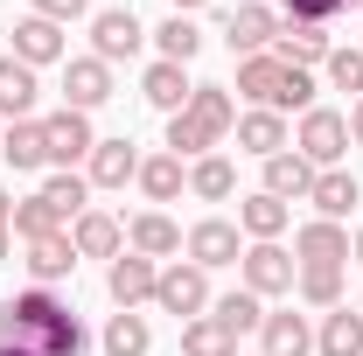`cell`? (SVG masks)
<instances>
[{
  "label": "cell",
  "mask_w": 363,
  "mask_h": 356,
  "mask_svg": "<svg viewBox=\"0 0 363 356\" xmlns=\"http://www.w3.org/2000/svg\"><path fill=\"white\" fill-rule=\"evenodd\" d=\"M0 356H84V321L49 287L0 301Z\"/></svg>",
  "instance_id": "cell-1"
},
{
  "label": "cell",
  "mask_w": 363,
  "mask_h": 356,
  "mask_svg": "<svg viewBox=\"0 0 363 356\" xmlns=\"http://www.w3.org/2000/svg\"><path fill=\"white\" fill-rule=\"evenodd\" d=\"M308 168H342V154H350V119L342 112H328V105H315V112H301V147H294Z\"/></svg>",
  "instance_id": "cell-2"
},
{
  "label": "cell",
  "mask_w": 363,
  "mask_h": 356,
  "mask_svg": "<svg viewBox=\"0 0 363 356\" xmlns=\"http://www.w3.org/2000/svg\"><path fill=\"white\" fill-rule=\"evenodd\" d=\"M154 301H161V314H175V321H196V314L210 308V272L196 266H161V279H154Z\"/></svg>",
  "instance_id": "cell-3"
},
{
  "label": "cell",
  "mask_w": 363,
  "mask_h": 356,
  "mask_svg": "<svg viewBox=\"0 0 363 356\" xmlns=\"http://www.w3.org/2000/svg\"><path fill=\"white\" fill-rule=\"evenodd\" d=\"M105 98H112V63H98V56L63 63V105H70V112H91V105H105Z\"/></svg>",
  "instance_id": "cell-4"
},
{
  "label": "cell",
  "mask_w": 363,
  "mask_h": 356,
  "mask_svg": "<svg viewBox=\"0 0 363 356\" xmlns=\"http://www.w3.org/2000/svg\"><path fill=\"white\" fill-rule=\"evenodd\" d=\"M238 272H245V294H259V301L294 287V259H286L279 245H252V252L238 259Z\"/></svg>",
  "instance_id": "cell-5"
},
{
  "label": "cell",
  "mask_w": 363,
  "mask_h": 356,
  "mask_svg": "<svg viewBox=\"0 0 363 356\" xmlns=\"http://www.w3.org/2000/svg\"><path fill=\"white\" fill-rule=\"evenodd\" d=\"M91 43H98V63H119V56H133L147 43V28L133 21V7H105L98 21H91Z\"/></svg>",
  "instance_id": "cell-6"
},
{
  "label": "cell",
  "mask_w": 363,
  "mask_h": 356,
  "mask_svg": "<svg viewBox=\"0 0 363 356\" xmlns=\"http://www.w3.org/2000/svg\"><path fill=\"white\" fill-rule=\"evenodd\" d=\"M224 43L238 49V56H266V43H279V14H272V7H259V0H245V7L230 14Z\"/></svg>",
  "instance_id": "cell-7"
},
{
  "label": "cell",
  "mask_w": 363,
  "mask_h": 356,
  "mask_svg": "<svg viewBox=\"0 0 363 356\" xmlns=\"http://www.w3.org/2000/svg\"><path fill=\"white\" fill-rule=\"evenodd\" d=\"M43 133H49V161H56V168L91 161V147H98V140H91V119H84V112H70V105H63L56 119H43Z\"/></svg>",
  "instance_id": "cell-8"
},
{
  "label": "cell",
  "mask_w": 363,
  "mask_h": 356,
  "mask_svg": "<svg viewBox=\"0 0 363 356\" xmlns=\"http://www.w3.org/2000/svg\"><path fill=\"white\" fill-rule=\"evenodd\" d=\"M154 279H161V266H154V259H140V252H119L112 272H105V287H112V301H119V308L154 301Z\"/></svg>",
  "instance_id": "cell-9"
},
{
  "label": "cell",
  "mask_w": 363,
  "mask_h": 356,
  "mask_svg": "<svg viewBox=\"0 0 363 356\" xmlns=\"http://www.w3.org/2000/svg\"><path fill=\"white\" fill-rule=\"evenodd\" d=\"M294 252H301V266H342V259H350V230L328 223V217H315V223L294 230Z\"/></svg>",
  "instance_id": "cell-10"
},
{
  "label": "cell",
  "mask_w": 363,
  "mask_h": 356,
  "mask_svg": "<svg viewBox=\"0 0 363 356\" xmlns=\"http://www.w3.org/2000/svg\"><path fill=\"white\" fill-rule=\"evenodd\" d=\"M189 259L210 272V266H238L245 252H238V223H224V217H210V223H196L189 230Z\"/></svg>",
  "instance_id": "cell-11"
},
{
  "label": "cell",
  "mask_w": 363,
  "mask_h": 356,
  "mask_svg": "<svg viewBox=\"0 0 363 356\" xmlns=\"http://www.w3.org/2000/svg\"><path fill=\"white\" fill-rule=\"evenodd\" d=\"M70 245H77V259H119L126 230H119V217H105V210H84V217L70 223Z\"/></svg>",
  "instance_id": "cell-12"
},
{
  "label": "cell",
  "mask_w": 363,
  "mask_h": 356,
  "mask_svg": "<svg viewBox=\"0 0 363 356\" xmlns=\"http://www.w3.org/2000/svg\"><path fill=\"white\" fill-rule=\"evenodd\" d=\"M133 175H140L133 140H98V147H91V182H98V189H126Z\"/></svg>",
  "instance_id": "cell-13"
},
{
  "label": "cell",
  "mask_w": 363,
  "mask_h": 356,
  "mask_svg": "<svg viewBox=\"0 0 363 356\" xmlns=\"http://www.w3.org/2000/svg\"><path fill=\"white\" fill-rule=\"evenodd\" d=\"M189 119H196L210 140H224L230 126H238V105H230L224 84H196V91H189Z\"/></svg>",
  "instance_id": "cell-14"
},
{
  "label": "cell",
  "mask_w": 363,
  "mask_h": 356,
  "mask_svg": "<svg viewBox=\"0 0 363 356\" xmlns=\"http://www.w3.org/2000/svg\"><path fill=\"white\" fill-rule=\"evenodd\" d=\"M279 63H294V70L328 63V28H321V21H286V28H279Z\"/></svg>",
  "instance_id": "cell-15"
},
{
  "label": "cell",
  "mask_w": 363,
  "mask_h": 356,
  "mask_svg": "<svg viewBox=\"0 0 363 356\" xmlns=\"http://www.w3.org/2000/svg\"><path fill=\"white\" fill-rule=\"evenodd\" d=\"M238 147H245V154H259V161L286 154V119L266 112V105H259V112H245V119H238Z\"/></svg>",
  "instance_id": "cell-16"
},
{
  "label": "cell",
  "mask_w": 363,
  "mask_h": 356,
  "mask_svg": "<svg viewBox=\"0 0 363 356\" xmlns=\"http://www.w3.org/2000/svg\"><path fill=\"white\" fill-rule=\"evenodd\" d=\"M21 266H28L35 287H56V279H70V272H77V245H70V238H43V245H28V259H21Z\"/></svg>",
  "instance_id": "cell-17"
},
{
  "label": "cell",
  "mask_w": 363,
  "mask_h": 356,
  "mask_svg": "<svg viewBox=\"0 0 363 356\" xmlns=\"http://www.w3.org/2000/svg\"><path fill=\"white\" fill-rule=\"evenodd\" d=\"M315 350L321 356H363V314L357 308H328V314H321Z\"/></svg>",
  "instance_id": "cell-18"
},
{
  "label": "cell",
  "mask_w": 363,
  "mask_h": 356,
  "mask_svg": "<svg viewBox=\"0 0 363 356\" xmlns=\"http://www.w3.org/2000/svg\"><path fill=\"white\" fill-rule=\"evenodd\" d=\"M14 56H21L28 70H35V63H56V56H63V28L43 21V14H28V21L14 28Z\"/></svg>",
  "instance_id": "cell-19"
},
{
  "label": "cell",
  "mask_w": 363,
  "mask_h": 356,
  "mask_svg": "<svg viewBox=\"0 0 363 356\" xmlns=\"http://www.w3.org/2000/svg\"><path fill=\"white\" fill-rule=\"evenodd\" d=\"M308 203H315L328 223H342L350 210H357V175H342V168H321L315 189H308Z\"/></svg>",
  "instance_id": "cell-20"
},
{
  "label": "cell",
  "mask_w": 363,
  "mask_h": 356,
  "mask_svg": "<svg viewBox=\"0 0 363 356\" xmlns=\"http://www.w3.org/2000/svg\"><path fill=\"white\" fill-rule=\"evenodd\" d=\"M35 105V70L21 56H0V119H28Z\"/></svg>",
  "instance_id": "cell-21"
},
{
  "label": "cell",
  "mask_w": 363,
  "mask_h": 356,
  "mask_svg": "<svg viewBox=\"0 0 363 356\" xmlns=\"http://www.w3.org/2000/svg\"><path fill=\"white\" fill-rule=\"evenodd\" d=\"M0 154H7L14 168H43V161H49V133H43V119H14V126L0 133Z\"/></svg>",
  "instance_id": "cell-22"
},
{
  "label": "cell",
  "mask_w": 363,
  "mask_h": 356,
  "mask_svg": "<svg viewBox=\"0 0 363 356\" xmlns=\"http://www.w3.org/2000/svg\"><path fill=\"white\" fill-rule=\"evenodd\" d=\"M147 105H161V112H168V119H175V112H189V77H182V63H154V70H147Z\"/></svg>",
  "instance_id": "cell-23"
},
{
  "label": "cell",
  "mask_w": 363,
  "mask_h": 356,
  "mask_svg": "<svg viewBox=\"0 0 363 356\" xmlns=\"http://www.w3.org/2000/svg\"><path fill=\"white\" fill-rule=\"evenodd\" d=\"M182 356H238V335H230L217 314H196L182 328Z\"/></svg>",
  "instance_id": "cell-24"
},
{
  "label": "cell",
  "mask_w": 363,
  "mask_h": 356,
  "mask_svg": "<svg viewBox=\"0 0 363 356\" xmlns=\"http://www.w3.org/2000/svg\"><path fill=\"white\" fill-rule=\"evenodd\" d=\"M308 189H315V168H308L301 154H272L266 161V196L286 203V196H308Z\"/></svg>",
  "instance_id": "cell-25"
},
{
  "label": "cell",
  "mask_w": 363,
  "mask_h": 356,
  "mask_svg": "<svg viewBox=\"0 0 363 356\" xmlns=\"http://www.w3.org/2000/svg\"><path fill=\"white\" fill-rule=\"evenodd\" d=\"M133 252L140 259H168V252H182V230L161 210H147V217H133Z\"/></svg>",
  "instance_id": "cell-26"
},
{
  "label": "cell",
  "mask_w": 363,
  "mask_h": 356,
  "mask_svg": "<svg viewBox=\"0 0 363 356\" xmlns=\"http://www.w3.org/2000/svg\"><path fill=\"white\" fill-rule=\"evenodd\" d=\"M14 238H21V245H43V238H63V217L49 210L43 196H28V203H14Z\"/></svg>",
  "instance_id": "cell-27"
},
{
  "label": "cell",
  "mask_w": 363,
  "mask_h": 356,
  "mask_svg": "<svg viewBox=\"0 0 363 356\" xmlns=\"http://www.w3.org/2000/svg\"><path fill=\"white\" fill-rule=\"evenodd\" d=\"M308 350H315V335L301 314H266V356H308Z\"/></svg>",
  "instance_id": "cell-28"
},
{
  "label": "cell",
  "mask_w": 363,
  "mask_h": 356,
  "mask_svg": "<svg viewBox=\"0 0 363 356\" xmlns=\"http://www.w3.org/2000/svg\"><path fill=\"white\" fill-rule=\"evenodd\" d=\"M279 70H286L279 56H245V63H238V91H245L252 105H272V91H279Z\"/></svg>",
  "instance_id": "cell-29"
},
{
  "label": "cell",
  "mask_w": 363,
  "mask_h": 356,
  "mask_svg": "<svg viewBox=\"0 0 363 356\" xmlns=\"http://www.w3.org/2000/svg\"><path fill=\"white\" fill-rule=\"evenodd\" d=\"M133 182L147 189V196H154V203H175L189 175H182V161H175V154H154V161H140V175H133Z\"/></svg>",
  "instance_id": "cell-30"
},
{
  "label": "cell",
  "mask_w": 363,
  "mask_h": 356,
  "mask_svg": "<svg viewBox=\"0 0 363 356\" xmlns=\"http://www.w3.org/2000/svg\"><path fill=\"white\" fill-rule=\"evenodd\" d=\"M238 223H245V230H252L259 245H272V238L286 230V203H279V196H266V189H259V196H252V203L238 210Z\"/></svg>",
  "instance_id": "cell-31"
},
{
  "label": "cell",
  "mask_w": 363,
  "mask_h": 356,
  "mask_svg": "<svg viewBox=\"0 0 363 356\" xmlns=\"http://www.w3.org/2000/svg\"><path fill=\"white\" fill-rule=\"evenodd\" d=\"M147 314H133V308H119L112 314V328H105V356H147Z\"/></svg>",
  "instance_id": "cell-32"
},
{
  "label": "cell",
  "mask_w": 363,
  "mask_h": 356,
  "mask_svg": "<svg viewBox=\"0 0 363 356\" xmlns=\"http://www.w3.org/2000/svg\"><path fill=\"white\" fill-rule=\"evenodd\" d=\"M154 43H161V63H189V56L203 49V35H196V21H189V14H168V21L154 28Z\"/></svg>",
  "instance_id": "cell-33"
},
{
  "label": "cell",
  "mask_w": 363,
  "mask_h": 356,
  "mask_svg": "<svg viewBox=\"0 0 363 356\" xmlns=\"http://www.w3.org/2000/svg\"><path fill=\"white\" fill-rule=\"evenodd\" d=\"M84 196H91V182H84V175H70V168L43 182V203L56 210V217H84Z\"/></svg>",
  "instance_id": "cell-34"
},
{
  "label": "cell",
  "mask_w": 363,
  "mask_h": 356,
  "mask_svg": "<svg viewBox=\"0 0 363 356\" xmlns=\"http://www.w3.org/2000/svg\"><path fill=\"white\" fill-rule=\"evenodd\" d=\"M189 189H196L203 203H224L230 189H238V175H230V161H217V154H203V161L189 168Z\"/></svg>",
  "instance_id": "cell-35"
},
{
  "label": "cell",
  "mask_w": 363,
  "mask_h": 356,
  "mask_svg": "<svg viewBox=\"0 0 363 356\" xmlns=\"http://www.w3.org/2000/svg\"><path fill=\"white\" fill-rule=\"evenodd\" d=\"M301 301L308 308H342V266H301Z\"/></svg>",
  "instance_id": "cell-36"
},
{
  "label": "cell",
  "mask_w": 363,
  "mask_h": 356,
  "mask_svg": "<svg viewBox=\"0 0 363 356\" xmlns=\"http://www.w3.org/2000/svg\"><path fill=\"white\" fill-rule=\"evenodd\" d=\"M266 112H315V77L286 63V70H279V91H272V105H266Z\"/></svg>",
  "instance_id": "cell-37"
},
{
  "label": "cell",
  "mask_w": 363,
  "mask_h": 356,
  "mask_svg": "<svg viewBox=\"0 0 363 356\" xmlns=\"http://www.w3.org/2000/svg\"><path fill=\"white\" fill-rule=\"evenodd\" d=\"M217 321H224L230 335H245V328H266V308H259V294H245V287H238V294L217 301Z\"/></svg>",
  "instance_id": "cell-38"
},
{
  "label": "cell",
  "mask_w": 363,
  "mask_h": 356,
  "mask_svg": "<svg viewBox=\"0 0 363 356\" xmlns=\"http://www.w3.org/2000/svg\"><path fill=\"white\" fill-rule=\"evenodd\" d=\"M328 84L363 98V49H328Z\"/></svg>",
  "instance_id": "cell-39"
},
{
  "label": "cell",
  "mask_w": 363,
  "mask_h": 356,
  "mask_svg": "<svg viewBox=\"0 0 363 356\" xmlns=\"http://www.w3.org/2000/svg\"><path fill=\"white\" fill-rule=\"evenodd\" d=\"M168 147H175V161H182V154H203V147H217V140L203 133L189 112H175V119H168Z\"/></svg>",
  "instance_id": "cell-40"
},
{
  "label": "cell",
  "mask_w": 363,
  "mask_h": 356,
  "mask_svg": "<svg viewBox=\"0 0 363 356\" xmlns=\"http://www.w3.org/2000/svg\"><path fill=\"white\" fill-rule=\"evenodd\" d=\"M350 7H363V0H286V21H335V14H350Z\"/></svg>",
  "instance_id": "cell-41"
},
{
  "label": "cell",
  "mask_w": 363,
  "mask_h": 356,
  "mask_svg": "<svg viewBox=\"0 0 363 356\" xmlns=\"http://www.w3.org/2000/svg\"><path fill=\"white\" fill-rule=\"evenodd\" d=\"M35 14L63 28V21H77V14H84V0H35Z\"/></svg>",
  "instance_id": "cell-42"
},
{
  "label": "cell",
  "mask_w": 363,
  "mask_h": 356,
  "mask_svg": "<svg viewBox=\"0 0 363 356\" xmlns=\"http://www.w3.org/2000/svg\"><path fill=\"white\" fill-rule=\"evenodd\" d=\"M0 230H14V203H7V189H0Z\"/></svg>",
  "instance_id": "cell-43"
},
{
  "label": "cell",
  "mask_w": 363,
  "mask_h": 356,
  "mask_svg": "<svg viewBox=\"0 0 363 356\" xmlns=\"http://www.w3.org/2000/svg\"><path fill=\"white\" fill-rule=\"evenodd\" d=\"M350 133H357V147H363V98H357V112H350Z\"/></svg>",
  "instance_id": "cell-44"
},
{
  "label": "cell",
  "mask_w": 363,
  "mask_h": 356,
  "mask_svg": "<svg viewBox=\"0 0 363 356\" xmlns=\"http://www.w3.org/2000/svg\"><path fill=\"white\" fill-rule=\"evenodd\" d=\"M7 245H14V230H0V259H7Z\"/></svg>",
  "instance_id": "cell-45"
},
{
  "label": "cell",
  "mask_w": 363,
  "mask_h": 356,
  "mask_svg": "<svg viewBox=\"0 0 363 356\" xmlns=\"http://www.w3.org/2000/svg\"><path fill=\"white\" fill-rule=\"evenodd\" d=\"M189 7H203V0H175V14H189Z\"/></svg>",
  "instance_id": "cell-46"
},
{
  "label": "cell",
  "mask_w": 363,
  "mask_h": 356,
  "mask_svg": "<svg viewBox=\"0 0 363 356\" xmlns=\"http://www.w3.org/2000/svg\"><path fill=\"white\" fill-rule=\"evenodd\" d=\"M357 259H363V230H357Z\"/></svg>",
  "instance_id": "cell-47"
},
{
  "label": "cell",
  "mask_w": 363,
  "mask_h": 356,
  "mask_svg": "<svg viewBox=\"0 0 363 356\" xmlns=\"http://www.w3.org/2000/svg\"><path fill=\"white\" fill-rule=\"evenodd\" d=\"M357 314H363V301H357Z\"/></svg>",
  "instance_id": "cell-48"
}]
</instances>
